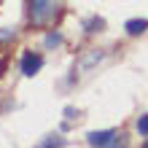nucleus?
<instances>
[{
    "label": "nucleus",
    "mask_w": 148,
    "mask_h": 148,
    "mask_svg": "<svg viewBox=\"0 0 148 148\" xmlns=\"http://www.w3.org/2000/svg\"><path fill=\"white\" fill-rule=\"evenodd\" d=\"M54 14V0H32V8H30V19L35 24H43L49 16Z\"/></svg>",
    "instance_id": "f257e3e1"
},
{
    "label": "nucleus",
    "mask_w": 148,
    "mask_h": 148,
    "mask_svg": "<svg viewBox=\"0 0 148 148\" xmlns=\"http://www.w3.org/2000/svg\"><path fill=\"white\" fill-rule=\"evenodd\" d=\"M40 65H43V57H40V54L27 51V54L22 57V73H24V75H35V73L40 70Z\"/></svg>",
    "instance_id": "f03ea898"
},
{
    "label": "nucleus",
    "mask_w": 148,
    "mask_h": 148,
    "mask_svg": "<svg viewBox=\"0 0 148 148\" xmlns=\"http://www.w3.org/2000/svg\"><path fill=\"white\" fill-rule=\"evenodd\" d=\"M113 137H116V132L113 129H105V132H89V145L94 148H105L113 143Z\"/></svg>",
    "instance_id": "7ed1b4c3"
},
{
    "label": "nucleus",
    "mask_w": 148,
    "mask_h": 148,
    "mask_svg": "<svg viewBox=\"0 0 148 148\" xmlns=\"http://www.w3.org/2000/svg\"><path fill=\"white\" fill-rule=\"evenodd\" d=\"M145 27H148V22H143V19H129L127 22V32L129 35H140Z\"/></svg>",
    "instance_id": "20e7f679"
},
{
    "label": "nucleus",
    "mask_w": 148,
    "mask_h": 148,
    "mask_svg": "<svg viewBox=\"0 0 148 148\" xmlns=\"http://www.w3.org/2000/svg\"><path fill=\"white\" fill-rule=\"evenodd\" d=\"M62 145H65V140H62V137H57V135H51L49 140H46V143H40L38 148H62Z\"/></svg>",
    "instance_id": "39448f33"
},
{
    "label": "nucleus",
    "mask_w": 148,
    "mask_h": 148,
    "mask_svg": "<svg viewBox=\"0 0 148 148\" xmlns=\"http://www.w3.org/2000/svg\"><path fill=\"white\" fill-rule=\"evenodd\" d=\"M100 59H102V54H100V51H94V54H89V57H86L84 62H81V67L86 70V67H89V65H94V62H100Z\"/></svg>",
    "instance_id": "423d86ee"
},
{
    "label": "nucleus",
    "mask_w": 148,
    "mask_h": 148,
    "mask_svg": "<svg viewBox=\"0 0 148 148\" xmlns=\"http://www.w3.org/2000/svg\"><path fill=\"white\" fill-rule=\"evenodd\" d=\"M137 132H140V135H148V113L140 116V121H137Z\"/></svg>",
    "instance_id": "0eeeda50"
},
{
    "label": "nucleus",
    "mask_w": 148,
    "mask_h": 148,
    "mask_svg": "<svg viewBox=\"0 0 148 148\" xmlns=\"http://www.w3.org/2000/svg\"><path fill=\"white\" fill-rule=\"evenodd\" d=\"M59 43H62V35H57V32L46 35V46H59Z\"/></svg>",
    "instance_id": "6e6552de"
},
{
    "label": "nucleus",
    "mask_w": 148,
    "mask_h": 148,
    "mask_svg": "<svg viewBox=\"0 0 148 148\" xmlns=\"http://www.w3.org/2000/svg\"><path fill=\"white\" fill-rule=\"evenodd\" d=\"M100 27H102V19H92L89 24H86V32H97Z\"/></svg>",
    "instance_id": "1a4fd4ad"
},
{
    "label": "nucleus",
    "mask_w": 148,
    "mask_h": 148,
    "mask_svg": "<svg viewBox=\"0 0 148 148\" xmlns=\"http://www.w3.org/2000/svg\"><path fill=\"white\" fill-rule=\"evenodd\" d=\"M3 70H5V62H0V75H3Z\"/></svg>",
    "instance_id": "9d476101"
},
{
    "label": "nucleus",
    "mask_w": 148,
    "mask_h": 148,
    "mask_svg": "<svg viewBox=\"0 0 148 148\" xmlns=\"http://www.w3.org/2000/svg\"><path fill=\"white\" fill-rule=\"evenodd\" d=\"M143 148H148V140H145V145H143Z\"/></svg>",
    "instance_id": "9b49d317"
}]
</instances>
